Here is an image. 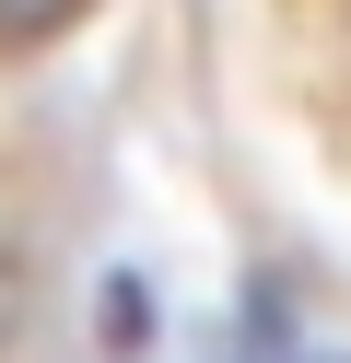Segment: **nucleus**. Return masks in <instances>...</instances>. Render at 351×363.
<instances>
[{
  "mask_svg": "<svg viewBox=\"0 0 351 363\" xmlns=\"http://www.w3.org/2000/svg\"><path fill=\"white\" fill-rule=\"evenodd\" d=\"M12 316H23V258H12V235H0V340H12Z\"/></svg>",
  "mask_w": 351,
  "mask_h": 363,
  "instance_id": "obj_1",
  "label": "nucleus"
},
{
  "mask_svg": "<svg viewBox=\"0 0 351 363\" xmlns=\"http://www.w3.org/2000/svg\"><path fill=\"white\" fill-rule=\"evenodd\" d=\"M47 12H70V0H0V24H12V35H23V24H47Z\"/></svg>",
  "mask_w": 351,
  "mask_h": 363,
  "instance_id": "obj_2",
  "label": "nucleus"
}]
</instances>
